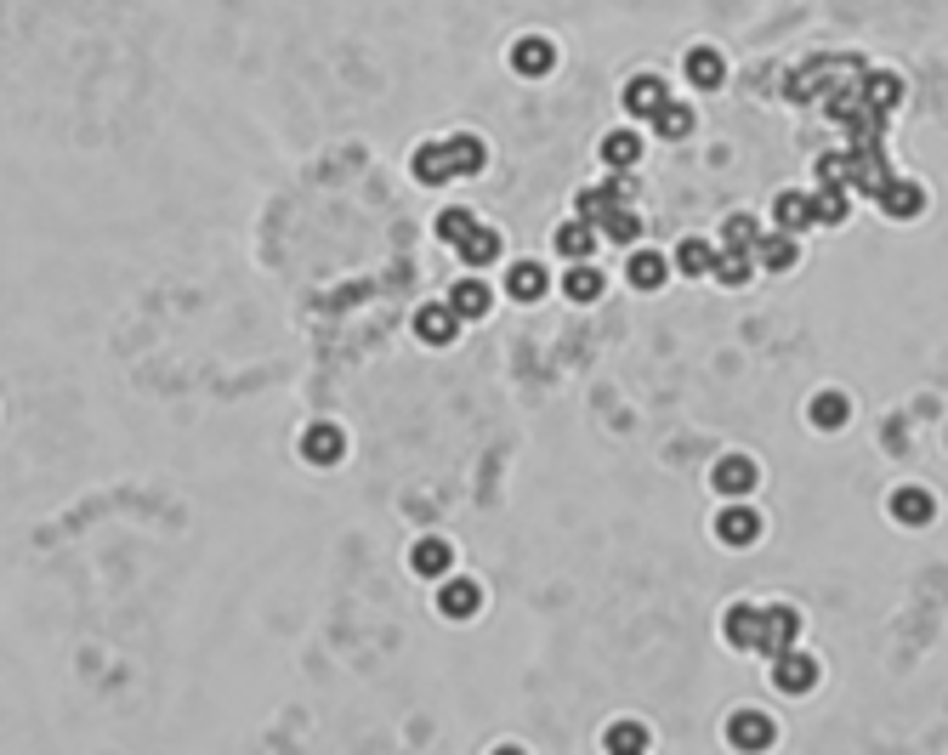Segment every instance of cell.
Here are the masks:
<instances>
[{
  "mask_svg": "<svg viewBox=\"0 0 948 755\" xmlns=\"http://www.w3.org/2000/svg\"><path fill=\"white\" fill-rule=\"evenodd\" d=\"M602 154L614 159V165H631V159L642 154V142H636V137H625V131H619V137H608V148H602Z\"/></svg>",
  "mask_w": 948,
  "mask_h": 755,
  "instance_id": "d4e9b609",
  "label": "cell"
},
{
  "mask_svg": "<svg viewBox=\"0 0 948 755\" xmlns=\"http://www.w3.org/2000/svg\"><path fill=\"white\" fill-rule=\"evenodd\" d=\"M415 330H421V341H455V330H460V313L455 307H421V324H415Z\"/></svg>",
  "mask_w": 948,
  "mask_h": 755,
  "instance_id": "8992f818",
  "label": "cell"
},
{
  "mask_svg": "<svg viewBox=\"0 0 948 755\" xmlns=\"http://www.w3.org/2000/svg\"><path fill=\"white\" fill-rule=\"evenodd\" d=\"M511 296H517V301H534V296H540V290H545V279H540V267H511Z\"/></svg>",
  "mask_w": 948,
  "mask_h": 755,
  "instance_id": "d6986e66",
  "label": "cell"
},
{
  "mask_svg": "<svg viewBox=\"0 0 948 755\" xmlns=\"http://www.w3.org/2000/svg\"><path fill=\"white\" fill-rule=\"evenodd\" d=\"M460 256H466L472 267H483V262H494V256H500V239H494L489 228H472L466 239H460Z\"/></svg>",
  "mask_w": 948,
  "mask_h": 755,
  "instance_id": "7c38bea8",
  "label": "cell"
},
{
  "mask_svg": "<svg viewBox=\"0 0 948 755\" xmlns=\"http://www.w3.org/2000/svg\"><path fill=\"white\" fill-rule=\"evenodd\" d=\"M687 74H693V86H704V91L721 86V57L716 52H693L687 57Z\"/></svg>",
  "mask_w": 948,
  "mask_h": 755,
  "instance_id": "2e32d148",
  "label": "cell"
},
{
  "mask_svg": "<svg viewBox=\"0 0 948 755\" xmlns=\"http://www.w3.org/2000/svg\"><path fill=\"white\" fill-rule=\"evenodd\" d=\"M483 165V142L472 137H443L432 148L415 154V176H421L426 188H438V182H455V176H472Z\"/></svg>",
  "mask_w": 948,
  "mask_h": 755,
  "instance_id": "7a4b0ae2",
  "label": "cell"
},
{
  "mask_svg": "<svg viewBox=\"0 0 948 755\" xmlns=\"http://www.w3.org/2000/svg\"><path fill=\"white\" fill-rule=\"evenodd\" d=\"M682 267H687V273H710V267H716V250L699 245V239H687V245H682Z\"/></svg>",
  "mask_w": 948,
  "mask_h": 755,
  "instance_id": "44dd1931",
  "label": "cell"
},
{
  "mask_svg": "<svg viewBox=\"0 0 948 755\" xmlns=\"http://www.w3.org/2000/svg\"><path fill=\"white\" fill-rule=\"evenodd\" d=\"M557 250H562V256H585V250H591V233H585V228H562L557 233Z\"/></svg>",
  "mask_w": 948,
  "mask_h": 755,
  "instance_id": "4316f807",
  "label": "cell"
},
{
  "mask_svg": "<svg viewBox=\"0 0 948 755\" xmlns=\"http://www.w3.org/2000/svg\"><path fill=\"white\" fill-rule=\"evenodd\" d=\"M665 273H670L665 256H653V250H642V256L631 262V284H636V290H653V284H665Z\"/></svg>",
  "mask_w": 948,
  "mask_h": 755,
  "instance_id": "5bb4252c",
  "label": "cell"
},
{
  "mask_svg": "<svg viewBox=\"0 0 948 755\" xmlns=\"http://www.w3.org/2000/svg\"><path fill=\"white\" fill-rule=\"evenodd\" d=\"M301 449H307V460H313V466H330V460L341 455V432H335V426H313Z\"/></svg>",
  "mask_w": 948,
  "mask_h": 755,
  "instance_id": "30bf717a",
  "label": "cell"
},
{
  "mask_svg": "<svg viewBox=\"0 0 948 755\" xmlns=\"http://www.w3.org/2000/svg\"><path fill=\"white\" fill-rule=\"evenodd\" d=\"M931 494L926 489H903V494H892V517L897 523H909V528H920V523H931Z\"/></svg>",
  "mask_w": 948,
  "mask_h": 755,
  "instance_id": "ba28073f",
  "label": "cell"
},
{
  "mask_svg": "<svg viewBox=\"0 0 948 755\" xmlns=\"http://www.w3.org/2000/svg\"><path fill=\"white\" fill-rule=\"evenodd\" d=\"M568 296H574V301H597L602 296L597 267H574V273H568Z\"/></svg>",
  "mask_w": 948,
  "mask_h": 755,
  "instance_id": "ffe728a7",
  "label": "cell"
},
{
  "mask_svg": "<svg viewBox=\"0 0 948 755\" xmlns=\"http://www.w3.org/2000/svg\"><path fill=\"white\" fill-rule=\"evenodd\" d=\"M477 602H483V597H477V585H472V580H449V585H443V591H438V608H443V614H449V619H466V614H477Z\"/></svg>",
  "mask_w": 948,
  "mask_h": 755,
  "instance_id": "9c48e42d",
  "label": "cell"
},
{
  "mask_svg": "<svg viewBox=\"0 0 948 755\" xmlns=\"http://www.w3.org/2000/svg\"><path fill=\"white\" fill-rule=\"evenodd\" d=\"M727 631H733V642L738 648H750V653H784V648H795V614L790 608H767V614H750V608H733L727 614Z\"/></svg>",
  "mask_w": 948,
  "mask_h": 755,
  "instance_id": "6da1fadb",
  "label": "cell"
},
{
  "mask_svg": "<svg viewBox=\"0 0 948 755\" xmlns=\"http://www.w3.org/2000/svg\"><path fill=\"white\" fill-rule=\"evenodd\" d=\"M716 489H721V494H750V489H755V466H750L744 455H727V460L716 466Z\"/></svg>",
  "mask_w": 948,
  "mask_h": 755,
  "instance_id": "52a82bcc",
  "label": "cell"
},
{
  "mask_svg": "<svg viewBox=\"0 0 948 755\" xmlns=\"http://www.w3.org/2000/svg\"><path fill=\"white\" fill-rule=\"evenodd\" d=\"M886 211H897V216H909V211H920V194H914V188H897V194L886 199Z\"/></svg>",
  "mask_w": 948,
  "mask_h": 755,
  "instance_id": "83f0119b",
  "label": "cell"
},
{
  "mask_svg": "<svg viewBox=\"0 0 948 755\" xmlns=\"http://www.w3.org/2000/svg\"><path fill=\"white\" fill-rule=\"evenodd\" d=\"M602 233H608V239H636L642 222H636L631 211H608V216H602Z\"/></svg>",
  "mask_w": 948,
  "mask_h": 755,
  "instance_id": "7402d4cb",
  "label": "cell"
},
{
  "mask_svg": "<svg viewBox=\"0 0 948 755\" xmlns=\"http://www.w3.org/2000/svg\"><path fill=\"white\" fill-rule=\"evenodd\" d=\"M625 103H631V114H653V120H659V114H665V80H648V74H642V80H631V91H625Z\"/></svg>",
  "mask_w": 948,
  "mask_h": 755,
  "instance_id": "5b68a950",
  "label": "cell"
},
{
  "mask_svg": "<svg viewBox=\"0 0 948 755\" xmlns=\"http://www.w3.org/2000/svg\"><path fill=\"white\" fill-rule=\"evenodd\" d=\"M608 750H648V733L625 721V727H614V733H608Z\"/></svg>",
  "mask_w": 948,
  "mask_h": 755,
  "instance_id": "cb8c5ba5",
  "label": "cell"
},
{
  "mask_svg": "<svg viewBox=\"0 0 948 755\" xmlns=\"http://www.w3.org/2000/svg\"><path fill=\"white\" fill-rule=\"evenodd\" d=\"M517 69H523V74H545V69H551V46H545V40H523V46H517Z\"/></svg>",
  "mask_w": 948,
  "mask_h": 755,
  "instance_id": "ac0fdd59",
  "label": "cell"
},
{
  "mask_svg": "<svg viewBox=\"0 0 948 755\" xmlns=\"http://www.w3.org/2000/svg\"><path fill=\"white\" fill-rule=\"evenodd\" d=\"M449 568V545L443 540H421L415 545V574H443Z\"/></svg>",
  "mask_w": 948,
  "mask_h": 755,
  "instance_id": "9a60e30c",
  "label": "cell"
},
{
  "mask_svg": "<svg viewBox=\"0 0 948 755\" xmlns=\"http://www.w3.org/2000/svg\"><path fill=\"white\" fill-rule=\"evenodd\" d=\"M659 131H665V137H687V125H693V114H687V108H665V114H659Z\"/></svg>",
  "mask_w": 948,
  "mask_h": 755,
  "instance_id": "484cf974",
  "label": "cell"
},
{
  "mask_svg": "<svg viewBox=\"0 0 948 755\" xmlns=\"http://www.w3.org/2000/svg\"><path fill=\"white\" fill-rule=\"evenodd\" d=\"M716 534H721L727 545H750L755 534H761V517H755L750 506H727V511L716 517Z\"/></svg>",
  "mask_w": 948,
  "mask_h": 755,
  "instance_id": "277c9868",
  "label": "cell"
},
{
  "mask_svg": "<svg viewBox=\"0 0 948 755\" xmlns=\"http://www.w3.org/2000/svg\"><path fill=\"white\" fill-rule=\"evenodd\" d=\"M778 216H784V222H807V205H801V199H778Z\"/></svg>",
  "mask_w": 948,
  "mask_h": 755,
  "instance_id": "f1b7e54d",
  "label": "cell"
},
{
  "mask_svg": "<svg viewBox=\"0 0 948 755\" xmlns=\"http://www.w3.org/2000/svg\"><path fill=\"white\" fill-rule=\"evenodd\" d=\"M841 421H846V398H841V392L812 398V426H824V432H829V426H841Z\"/></svg>",
  "mask_w": 948,
  "mask_h": 755,
  "instance_id": "e0dca14e",
  "label": "cell"
},
{
  "mask_svg": "<svg viewBox=\"0 0 948 755\" xmlns=\"http://www.w3.org/2000/svg\"><path fill=\"white\" fill-rule=\"evenodd\" d=\"M812 676H818L812 659H801V653H790V648L778 653V665H773V687H778V693H807Z\"/></svg>",
  "mask_w": 948,
  "mask_h": 755,
  "instance_id": "3957f363",
  "label": "cell"
},
{
  "mask_svg": "<svg viewBox=\"0 0 948 755\" xmlns=\"http://www.w3.org/2000/svg\"><path fill=\"white\" fill-rule=\"evenodd\" d=\"M733 744H773V721L767 716H755V710H744V716H733Z\"/></svg>",
  "mask_w": 948,
  "mask_h": 755,
  "instance_id": "8fae6325",
  "label": "cell"
},
{
  "mask_svg": "<svg viewBox=\"0 0 948 755\" xmlns=\"http://www.w3.org/2000/svg\"><path fill=\"white\" fill-rule=\"evenodd\" d=\"M449 307H455L460 318H483L489 313V290L477 279H466V284H455V301H449Z\"/></svg>",
  "mask_w": 948,
  "mask_h": 755,
  "instance_id": "4fadbf2b",
  "label": "cell"
},
{
  "mask_svg": "<svg viewBox=\"0 0 948 755\" xmlns=\"http://www.w3.org/2000/svg\"><path fill=\"white\" fill-rule=\"evenodd\" d=\"M477 222L466 211H449V216H438V239H449V245H460V239H466V233H472Z\"/></svg>",
  "mask_w": 948,
  "mask_h": 755,
  "instance_id": "603a6c76",
  "label": "cell"
}]
</instances>
